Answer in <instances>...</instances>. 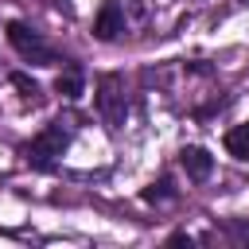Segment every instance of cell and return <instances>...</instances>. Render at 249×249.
Wrapping results in <instances>:
<instances>
[{"label": "cell", "instance_id": "8", "mask_svg": "<svg viewBox=\"0 0 249 249\" xmlns=\"http://www.w3.org/2000/svg\"><path fill=\"white\" fill-rule=\"evenodd\" d=\"M175 195V187H171V179L163 175V179H156V183H148L144 191H140V198L144 202H163V198H171Z\"/></svg>", "mask_w": 249, "mask_h": 249}, {"label": "cell", "instance_id": "6", "mask_svg": "<svg viewBox=\"0 0 249 249\" xmlns=\"http://www.w3.org/2000/svg\"><path fill=\"white\" fill-rule=\"evenodd\" d=\"M226 152L233 160H249V124H237L226 132Z\"/></svg>", "mask_w": 249, "mask_h": 249}, {"label": "cell", "instance_id": "10", "mask_svg": "<svg viewBox=\"0 0 249 249\" xmlns=\"http://www.w3.org/2000/svg\"><path fill=\"white\" fill-rule=\"evenodd\" d=\"M167 245H195V237H191V233H171Z\"/></svg>", "mask_w": 249, "mask_h": 249}, {"label": "cell", "instance_id": "4", "mask_svg": "<svg viewBox=\"0 0 249 249\" xmlns=\"http://www.w3.org/2000/svg\"><path fill=\"white\" fill-rule=\"evenodd\" d=\"M121 31H124V8H121V0H105L93 16V35L101 43H113Z\"/></svg>", "mask_w": 249, "mask_h": 249}, {"label": "cell", "instance_id": "1", "mask_svg": "<svg viewBox=\"0 0 249 249\" xmlns=\"http://www.w3.org/2000/svg\"><path fill=\"white\" fill-rule=\"evenodd\" d=\"M66 144H70V132L62 128V121H54V124H47L39 136H31V144H27V163L39 167V171H51L54 160L66 152Z\"/></svg>", "mask_w": 249, "mask_h": 249}, {"label": "cell", "instance_id": "3", "mask_svg": "<svg viewBox=\"0 0 249 249\" xmlns=\"http://www.w3.org/2000/svg\"><path fill=\"white\" fill-rule=\"evenodd\" d=\"M97 113H101V121L109 124V128H121L124 124V113H128V105H124V89H121V78L117 74H105L101 82H97Z\"/></svg>", "mask_w": 249, "mask_h": 249}, {"label": "cell", "instance_id": "9", "mask_svg": "<svg viewBox=\"0 0 249 249\" xmlns=\"http://www.w3.org/2000/svg\"><path fill=\"white\" fill-rule=\"evenodd\" d=\"M12 86H16V89H19L23 97H31V101L39 97V86H35V82H31L27 74H12Z\"/></svg>", "mask_w": 249, "mask_h": 249}, {"label": "cell", "instance_id": "2", "mask_svg": "<svg viewBox=\"0 0 249 249\" xmlns=\"http://www.w3.org/2000/svg\"><path fill=\"white\" fill-rule=\"evenodd\" d=\"M8 43H12L27 62H39V66L58 62V54L43 43V35H39V31H31V27H27V23H19V19H12V23H8Z\"/></svg>", "mask_w": 249, "mask_h": 249}, {"label": "cell", "instance_id": "5", "mask_svg": "<svg viewBox=\"0 0 249 249\" xmlns=\"http://www.w3.org/2000/svg\"><path fill=\"white\" fill-rule=\"evenodd\" d=\"M179 163H183V171L191 175V179H210V171H214V156L206 152V148H198V144H187L183 152H179Z\"/></svg>", "mask_w": 249, "mask_h": 249}, {"label": "cell", "instance_id": "7", "mask_svg": "<svg viewBox=\"0 0 249 249\" xmlns=\"http://www.w3.org/2000/svg\"><path fill=\"white\" fill-rule=\"evenodd\" d=\"M82 86H86V82H82V70H74V66H70L66 74H58V82H54V89H58V93H62L66 101L82 97Z\"/></svg>", "mask_w": 249, "mask_h": 249}]
</instances>
